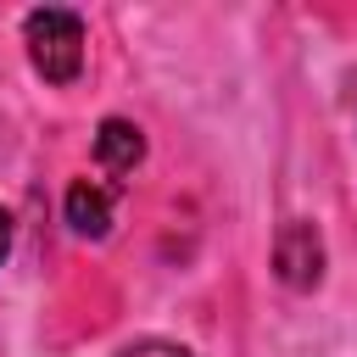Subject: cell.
I'll use <instances>...</instances> for the list:
<instances>
[{"instance_id":"obj_5","label":"cell","mask_w":357,"mask_h":357,"mask_svg":"<svg viewBox=\"0 0 357 357\" xmlns=\"http://www.w3.org/2000/svg\"><path fill=\"white\" fill-rule=\"evenodd\" d=\"M123 357H190L184 346H167V340H145V346H128Z\"/></svg>"},{"instance_id":"obj_3","label":"cell","mask_w":357,"mask_h":357,"mask_svg":"<svg viewBox=\"0 0 357 357\" xmlns=\"http://www.w3.org/2000/svg\"><path fill=\"white\" fill-rule=\"evenodd\" d=\"M95 162H100L112 178H128V173L145 162V134H139V123L106 117V123L95 128Z\"/></svg>"},{"instance_id":"obj_4","label":"cell","mask_w":357,"mask_h":357,"mask_svg":"<svg viewBox=\"0 0 357 357\" xmlns=\"http://www.w3.org/2000/svg\"><path fill=\"white\" fill-rule=\"evenodd\" d=\"M112 190L106 184H95V178H73L67 184V223L78 229V234H89V240H100V234H112Z\"/></svg>"},{"instance_id":"obj_2","label":"cell","mask_w":357,"mask_h":357,"mask_svg":"<svg viewBox=\"0 0 357 357\" xmlns=\"http://www.w3.org/2000/svg\"><path fill=\"white\" fill-rule=\"evenodd\" d=\"M273 273H279L290 290H312V284L324 279V234H318L307 218L279 223V234H273Z\"/></svg>"},{"instance_id":"obj_6","label":"cell","mask_w":357,"mask_h":357,"mask_svg":"<svg viewBox=\"0 0 357 357\" xmlns=\"http://www.w3.org/2000/svg\"><path fill=\"white\" fill-rule=\"evenodd\" d=\"M6 251H11V218L0 212V262H6Z\"/></svg>"},{"instance_id":"obj_1","label":"cell","mask_w":357,"mask_h":357,"mask_svg":"<svg viewBox=\"0 0 357 357\" xmlns=\"http://www.w3.org/2000/svg\"><path fill=\"white\" fill-rule=\"evenodd\" d=\"M22 39H28V61L45 84H73L84 73V22H78V11L39 6V11L22 17Z\"/></svg>"}]
</instances>
